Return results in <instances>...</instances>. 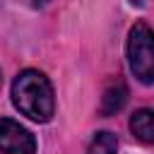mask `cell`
Wrapping results in <instances>:
<instances>
[{
  "label": "cell",
  "instance_id": "6da1fadb",
  "mask_svg": "<svg viewBox=\"0 0 154 154\" xmlns=\"http://www.w3.org/2000/svg\"><path fill=\"white\" fill-rule=\"evenodd\" d=\"M12 103L22 116L48 123L55 113V96L48 77L38 70H22L12 82Z\"/></svg>",
  "mask_w": 154,
  "mask_h": 154
},
{
  "label": "cell",
  "instance_id": "7a4b0ae2",
  "mask_svg": "<svg viewBox=\"0 0 154 154\" xmlns=\"http://www.w3.org/2000/svg\"><path fill=\"white\" fill-rule=\"evenodd\" d=\"M128 65L142 84H154V29L137 22L128 34Z\"/></svg>",
  "mask_w": 154,
  "mask_h": 154
},
{
  "label": "cell",
  "instance_id": "3957f363",
  "mask_svg": "<svg viewBox=\"0 0 154 154\" xmlns=\"http://www.w3.org/2000/svg\"><path fill=\"white\" fill-rule=\"evenodd\" d=\"M0 154H36V140L17 120L0 118Z\"/></svg>",
  "mask_w": 154,
  "mask_h": 154
},
{
  "label": "cell",
  "instance_id": "277c9868",
  "mask_svg": "<svg viewBox=\"0 0 154 154\" xmlns=\"http://www.w3.org/2000/svg\"><path fill=\"white\" fill-rule=\"evenodd\" d=\"M130 130L137 140L154 144V111L152 108H137L130 116Z\"/></svg>",
  "mask_w": 154,
  "mask_h": 154
},
{
  "label": "cell",
  "instance_id": "5b68a950",
  "mask_svg": "<svg viewBox=\"0 0 154 154\" xmlns=\"http://www.w3.org/2000/svg\"><path fill=\"white\" fill-rule=\"evenodd\" d=\"M125 99H128V89H125V84H123V82L111 84V87L103 91V96H101V113L108 116V113L120 111L123 103H125Z\"/></svg>",
  "mask_w": 154,
  "mask_h": 154
},
{
  "label": "cell",
  "instance_id": "8992f818",
  "mask_svg": "<svg viewBox=\"0 0 154 154\" xmlns=\"http://www.w3.org/2000/svg\"><path fill=\"white\" fill-rule=\"evenodd\" d=\"M89 154H118V137L108 130H101L89 142Z\"/></svg>",
  "mask_w": 154,
  "mask_h": 154
},
{
  "label": "cell",
  "instance_id": "52a82bcc",
  "mask_svg": "<svg viewBox=\"0 0 154 154\" xmlns=\"http://www.w3.org/2000/svg\"><path fill=\"white\" fill-rule=\"evenodd\" d=\"M130 2H135V5H142V2H144V0H130Z\"/></svg>",
  "mask_w": 154,
  "mask_h": 154
},
{
  "label": "cell",
  "instance_id": "ba28073f",
  "mask_svg": "<svg viewBox=\"0 0 154 154\" xmlns=\"http://www.w3.org/2000/svg\"><path fill=\"white\" fill-rule=\"evenodd\" d=\"M0 87H2V75H0Z\"/></svg>",
  "mask_w": 154,
  "mask_h": 154
}]
</instances>
